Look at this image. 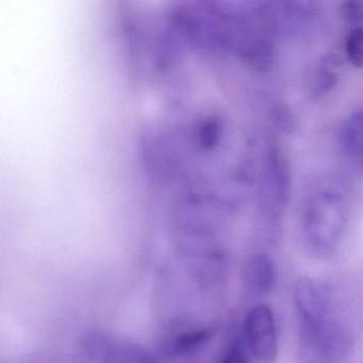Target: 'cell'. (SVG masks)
Wrapping results in <instances>:
<instances>
[{"label": "cell", "mask_w": 363, "mask_h": 363, "mask_svg": "<svg viewBox=\"0 0 363 363\" xmlns=\"http://www.w3.org/2000/svg\"><path fill=\"white\" fill-rule=\"evenodd\" d=\"M218 363H250V356L242 342H235Z\"/></svg>", "instance_id": "12"}, {"label": "cell", "mask_w": 363, "mask_h": 363, "mask_svg": "<svg viewBox=\"0 0 363 363\" xmlns=\"http://www.w3.org/2000/svg\"><path fill=\"white\" fill-rule=\"evenodd\" d=\"M292 173L286 155L277 144L269 142L261 154L259 191L265 224L274 230L281 222L284 207L290 199Z\"/></svg>", "instance_id": "2"}, {"label": "cell", "mask_w": 363, "mask_h": 363, "mask_svg": "<svg viewBox=\"0 0 363 363\" xmlns=\"http://www.w3.org/2000/svg\"><path fill=\"white\" fill-rule=\"evenodd\" d=\"M344 20L350 23H363V1H347L341 8Z\"/></svg>", "instance_id": "13"}, {"label": "cell", "mask_w": 363, "mask_h": 363, "mask_svg": "<svg viewBox=\"0 0 363 363\" xmlns=\"http://www.w3.org/2000/svg\"><path fill=\"white\" fill-rule=\"evenodd\" d=\"M244 330L246 344L252 356L260 362H274L277 357L278 337L271 308L255 306L246 316Z\"/></svg>", "instance_id": "4"}, {"label": "cell", "mask_w": 363, "mask_h": 363, "mask_svg": "<svg viewBox=\"0 0 363 363\" xmlns=\"http://www.w3.org/2000/svg\"><path fill=\"white\" fill-rule=\"evenodd\" d=\"M294 299L299 324L315 322L328 316V291L318 281L310 278L299 279L295 286Z\"/></svg>", "instance_id": "5"}, {"label": "cell", "mask_w": 363, "mask_h": 363, "mask_svg": "<svg viewBox=\"0 0 363 363\" xmlns=\"http://www.w3.org/2000/svg\"><path fill=\"white\" fill-rule=\"evenodd\" d=\"M341 58L333 52L327 54L320 61L312 78L311 91L313 96H325L337 86Z\"/></svg>", "instance_id": "8"}, {"label": "cell", "mask_w": 363, "mask_h": 363, "mask_svg": "<svg viewBox=\"0 0 363 363\" xmlns=\"http://www.w3.org/2000/svg\"><path fill=\"white\" fill-rule=\"evenodd\" d=\"M107 363H156L150 354L135 346H123L108 356Z\"/></svg>", "instance_id": "11"}, {"label": "cell", "mask_w": 363, "mask_h": 363, "mask_svg": "<svg viewBox=\"0 0 363 363\" xmlns=\"http://www.w3.org/2000/svg\"><path fill=\"white\" fill-rule=\"evenodd\" d=\"M209 339L210 331L208 329L186 331L171 340V342L167 343V348L169 352L173 354H186L205 345Z\"/></svg>", "instance_id": "9"}, {"label": "cell", "mask_w": 363, "mask_h": 363, "mask_svg": "<svg viewBox=\"0 0 363 363\" xmlns=\"http://www.w3.org/2000/svg\"><path fill=\"white\" fill-rule=\"evenodd\" d=\"M341 143L347 156L363 169V109L352 113L344 123Z\"/></svg>", "instance_id": "7"}, {"label": "cell", "mask_w": 363, "mask_h": 363, "mask_svg": "<svg viewBox=\"0 0 363 363\" xmlns=\"http://www.w3.org/2000/svg\"><path fill=\"white\" fill-rule=\"evenodd\" d=\"M346 58L352 67L360 69L363 67V28L352 29L345 40Z\"/></svg>", "instance_id": "10"}, {"label": "cell", "mask_w": 363, "mask_h": 363, "mask_svg": "<svg viewBox=\"0 0 363 363\" xmlns=\"http://www.w3.org/2000/svg\"><path fill=\"white\" fill-rule=\"evenodd\" d=\"M352 345L350 329L329 316L299 324L298 363H343Z\"/></svg>", "instance_id": "3"}, {"label": "cell", "mask_w": 363, "mask_h": 363, "mask_svg": "<svg viewBox=\"0 0 363 363\" xmlns=\"http://www.w3.org/2000/svg\"><path fill=\"white\" fill-rule=\"evenodd\" d=\"M350 218L347 196L340 189L326 188L314 193L306 206L303 230L312 247L333 250L345 233Z\"/></svg>", "instance_id": "1"}, {"label": "cell", "mask_w": 363, "mask_h": 363, "mask_svg": "<svg viewBox=\"0 0 363 363\" xmlns=\"http://www.w3.org/2000/svg\"><path fill=\"white\" fill-rule=\"evenodd\" d=\"M275 278V265L267 254L254 255L246 263L244 280L252 294L264 295L271 292Z\"/></svg>", "instance_id": "6"}]
</instances>
